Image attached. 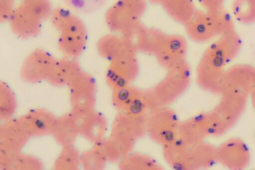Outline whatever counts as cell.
Masks as SVG:
<instances>
[{
	"label": "cell",
	"instance_id": "obj_1",
	"mask_svg": "<svg viewBox=\"0 0 255 170\" xmlns=\"http://www.w3.org/2000/svg\"><path fill=\"white\" fill-rule=\"evenodd\" d=\"M49 19L58 33L57 45L60 52L65 57H79L88 39L87 28L82 19L64 5L54 8Z\"/></svg>",
	"mask_w": 255,
	"mask_h": 170
},
{
	"label": "cell",
	"instance_id": "obj_2",
	"mask_svg": "<svg viewBox=\"0 0 255 170\" xmlns=\"http://www.w3.org/2000/svg\"><path fill=\"white\" fill-rule=\"evenodd\" d=\"M50 0H28L21 1L8 23L13 33L22 39L37 36L42 23L50 18L53 10Z\"/></svg>",
	"mask_w": 255,
	"mask_h": 170
},
{
	"label": "cell",
	"instance_id": "obj_3",
	"mask_svg": "<svg viewBox=\"0 0 255 170\" xmlns=\"http://www.w3.org/2000/svg\"><path fill=\"white\" fill-rule=\"evenodd\" d=\"M165 76L150 88L157 108L172 103L188 88L191 80V69L186 60L168 69Z\"/></svg>",
	"mask_w": 255,
	"mask_h": 170
},
{
	"label": "cell",
	"instance_id": "obj_4",
	"mask_svg": "<svg viewBox=\"0 0 255 170\" xmlns=\"http://www.w3.org/2000/svg\"><path fill=\"white\" fill-rule=\"evenodd\" d=\"M147 0H116L106 10L104 19L113 32L122 34L141 21Z\"/></svg>",
	"mask_w": 255,
	"mask_h": 170
},
{
	"label": "cell",
	"instance_id": "obj_5",
	"mask_svg": "<svg viewBox=\"0 0 255 170\" xmlns=\"http://www.w3.org/2000/svg\"><path fill=\"white\" fill-rule=\"evenodd\" d=\"M147 117H134L122 112L116 117L111 137L117 143L123 157L130 154L135 142L147 133Z\"/></svg>",
	"mask_w": 255,
	"mask_h": 170
},
{
	"label": "cell",
	"instance_id": "obj_6",
	"mask_svg": "<svg viewBox=\"0 0 255 170\" xmlns=\"http://www.w3.org/2000/svg\"><path fill=\"white\" fill-rule=\"evenodd\" d=\"M181 123L173 110L167 106L159 107L148 115L147 133L153 141L164 147L177 138Z\"/></svg>",
	"mask_w": 255,
	"mask_h": 170
},
{
	"label": "cell",
	"instance_id": "obj_7",
	"mask_svg": "<svg viewBox=\"0 0 255 170\" xmlns=\"http://www.w3.org/2000/svg\"><path fill=\"white\" fill-rule=\"evenodd\" d=\"M57 59L43 48L34 49L25 58L20 66L21 79L31 84L46 81Z\"/></svg>",
	"mask_w": 255,
	"mask_h": 170
},
{
	"label": "cell",
	"instance_id": "obj_8",
	"mask_svg": "<svg viewBox=\"0 0 255 170\" xmlns=\"http://www.w3.org/2000/svg\"><path fill=\"white\" fill-rule=\"evenodd\" d=\"M68 87L71 111L84 114L94 111L97 84L90 74L82 70Z\"/></svg>",
	"mask_w": 255,
	"mask_h": 170
},
{
	"label": "cell",
	"instance_id": "obj_9",
	"mask_svg": "<svg viewBox=\"0 0 255 170\" xmlns=\"http://www.w3.org/2000/svg\"><path fill=\"white\" fill-rule=\"evenodd\" d=\"M242 45L239 34L234 30L222 34L205 50L202 57L214 65L224 68L239 53Z\"/></svg>",
	"mask_w": 255,
	"mask_h": 170
},
{
	"label": "cell",
	"instance_id": "obj_10",
	"mask_svg": "<svg viewBox=\"0 0 255 170\" xmlns=\"http://www.w3.org/2000/svg\"><path fill=\"white\" fill-rule=\"evenodd\" d=\"M123 36L138 52L155 55L167 34L155 27H149L141 21L124 33Z\"/></svg>",
	"mask_w": 255,
	"mask_h": 170
},
{
	"label": "cell",
	"instance_id": "obj_11",
	"mask_svg": "<svg viewBox=\"0 0 255 170\" xmlns=\"http://www.w3.org/2000/svg\"><path fill=\"white\" fill-rule=\"evenodd\" d=\"M221 94L220 103L211 113L226 131L240 117L245 107L248 96L230 89H224Z\"/></svg>",
	"mask_w": 255,
	"mask_h": 170
},
{
	"label": "cell",
	"instance_id": "obj_12",
	"mask_svg": "<svg viewBox=\"0 0 255 170\" xmlns=\"http://www.w3.org/2000/svg\"><path fill=\"white\" fill-rule=\"evenodd\" d=\"M139 72L136 54H129L110 62L105 79L112 89L130 85Z\"/></svg>",
	"mask_w": 255,
	"mask_h": 170
},
{
	"label": "cell",
	"instance_id": "obj_13",
	"mask_svg": "<svg viewBox=\"0 0 255 170\" xmlns=\"http://www.w3.org/2000/svg\"><path fill=\"white\" fill-rule=\"evenodd\" d=\"M30 138L18 118L6 120L0 127V160L21 153Z\"/></svg>",
	"mask_w": 255,
	"mask_h": 170
},
{
	"label": "cell",
	"instance_id": "obj_14",
	"mask_svg": "<svg viewBox=\"0 0 255 170\" xmlns=\"http://www.w3.org/2000/svg\"><path fill=\"white\" fill-rule=\"evenodd\" d=\"M186 39L179 34H167L155 54L158 63L168 69L186 60Z\"/></svg>",
	"mask_w": 255,
	"mask_h": 170
},
{
	"label": "cell",
	"instance_id": "obj_15",
	"mask_svg": "<svg viewBox=\"0 0 255 170\" xmlns=\"http://www.w3.org/2000/svg\"><path fill=\"white\" fill-rule=\"evenodd\" d=\"M184 26L187 36L196 42H206L219 36L213 14L204 10L197 9Z\"/></svg>",
	"mask_w": 255,
	"mask_h": 170
},
{
	"label": "cell",
	"instance_id": "obj_16",
	"mask_svg": "<svg viewBox=\"0 0 255 170\" xmlns=\"http://www.w3.org/2000/svg\"><path fill=\"white\" fill-rule=\"evenodd\" d=\"M217 160L231 169L240 170L249 164V151L244 142L238 139H232L216 149Z\"/></svg>",
	"mask_w": 255,
	"mask_h": 170
},
{
	"label": "cell",
	"instance_id": "obj_17",
	"mask_svg": "<svg viewBox=\"0 0 255 170\" xmlns=\"http://www.w3.org/2000/svg\"><path fill=\"white\" fill-rule=\"evenodd\" d=\"M30 137L51 134L56 117L43 108L32 109L18 118Z\"/></svg>",
	"mask_w": 255,
	"mask_h": 170
},
{
	"label": "cell",
	"instance_id": "obj_18",
	"mask_svg": "<svg viewBox=\"0 0 255 170\" xmlns=\"http://www.w3.org/2000/svg\"><path fill=\"white\" fill-rule=\"evenodd\" d=\"M226 88L252 95L255 93V67L238 64L229 68L226 70Z\"/></svg>",
	"mask_w": 255,
	"mask_h": 170
},
{
	"label": "cell",
	"instance_id": "obj_19",
	"mask_svg": "<svg viewBox=\"0 0 255 170\" xmlns=\"http://www.w3.org/2000/svg\"><path fill=\"white\" fill-rule=\"evenodd\" d=\"M96 47L98 54L109 62L125 55L137 54L130 43L121 34L102 36L97 40Z\"/></svg>",
	"mask_w": 255,
	"mask_h": 170
},
{
	"label": "cell",
	"instance_id": "obj_20",
	"mask_svg": "<svg viewBox=\"0 0 255 170\" xmlns=\"http://www.w3.org/2000/svg\"><path fill=\"white\" fill-rule=\"evenodd\" d=\"M82 70L77 58L64 56L57 59L46 81L55 87H68Z\"/></svg>",
	"mask_w": 255,
	"mask_h": 170
},
{
	"label": "cell",
	"instance_id": "obj_21",
	"mask_svg": "<svg viewBox=\"0 0 255 170\" xmlns=\"http://www.w3.org/2000/svg\"><path fill=\"white\" fill-rule=\"evenodd\" d=\"M51 135L62 147L74 145L80 134L70 113L56 118Z\"/></svg>",
	"mask_w": 255,
	"mask_h": 170
},
{
	"label": "cell",
	"instance_id": "obj_22",
	"mask_svg": "<svg viewBox=\"0 0 255 170\" xmlns=\"http://www.w3.org/2000/svg\"><path fill=\"white\" fill-rule=\"evenodd\" d=\"M159 5L172 19L183 25L197 9L194 0H160Z\"/></svg>",
	"mask_w": 255,
	"mask_h": 170
},
{
	"label": "cell",
	"instance_id": "obj_23",
	"mask_svg": "<svg viewBox=\"0 0 255 170\" xmlns=\"http://www.w3.org/2000/svg\"><path fill=\"white\" fill-rule=\"evenodd\" d=\"M107 124L105 117L94 111L87 118L80 135L95 144L104 139Z\"/></svg>",
	"mask_w": 255,
	"mask_h": 170
},
{
	"label": "cell",
	"instance_id": "obj_24",
	"mask_svg": "<svg viewBox=\"0 0 255 170\" xmlns=\"http://www.w3.org/2000/svg\"><path fill=\"white\" fill-rule=\"evenodd\" d=\"M0 168L3 170H40L43 165L38 158L19 153L0 161Z\"/></svg>",
	"mask_w": 255,
	"mask_h": 170
},
{
	"label": "cell",
	"instance_id": "obj_25",
	"mask_svg": "<svg viewBox=\"0 0 255 170\" xmlns=\"http://www.w3.org/2000/svg\"><path fill=\"white\" fill-rule=\"evenodd\" d=\"M120 168L126 170H157L161 167L148 156L129 154L120 160Z\"/></svg>",
	"mask_w": 255,
	"mask_h": 170
},
{
	"label": "cell",
	"instance_id": "obj_26",
	"mask_svg": "<svg viewBox=\"0 0 255 170\" xmlns=\"http://www.w3.org/2000/svg\"><path fill=\"white\" fill-rule=\"evenodd\" d=\"M54 163L56 170H76L80 163V155L74 145L62 147Z\"/></svg>",
	"mask_w": 255,
	"mask_h": 170
},
{
	"label": "cell",
	"instance_id": "obj_27",
	"mask_svg": "<svg viewBox=\"0 0 255 170\" xmlns=\"http://www.w3.org/2000/svg\"><path fill=\"white\" fill-rule=\"evenodd\" d=\"M233 16L240 23L251 24L255 22V0H234Z\"/></svg>",
	"mask_w": 255,
	"mask_h": 170
},
{
	"label": "cell",
	"instance_id": "obj_28",
	"mask_svg": "<svg viewBox=\"0 0 255 170\" xmlns=\"http://www.w3.org/2000/svg\"><path fill=\"white\" fill-rule=\"evenodd\" d=\"M16 98L11 89L4 82H0V118L7 120L15 111Z\"/></svg>",
	"mask_w": 255,
	"mask_h": 170
},
{
	"label": "cell",
	"instance_id": "obj_29",
	"mask_svg": "<svg viewBox=\"0 0 255 170\" xmlns=\"http://www.w3.org/2000/svg\"><path fill=\"white\" fill-rule=\"evenodd\" d=\"M63 5L76 13L89 14L102 9L109 0H61Z\"/></svg>",
	"mask_w": 255,
	"mask_h": 170
},
{
	"label": "cell",
	"instance_id": "obj_30",
	"mask_svg": "<svg viewBox=\"0 0 255 170\" xmlns=\"http://www.w3.org/2000/svg\"><path fill=\"white\" fill-rule=\"evenodd\" d=\"M108 162H116L123 158L121 151L115 141L111 137L103 139L94 146Z\"/></svg>",
	"mask_w": 255,
	"mask_h": 170
},
{
	"label": "cell",
	"instance_id": "obj_31",
	"mask_svg": "<svg viewBox=\"0 0 255 170\" xmlns=\"http://www.w3.org/2000/svg\"><path fill=\"white\" fill-rule=\"evenodd\" d=\"M107 162L94 147L83 152L80 155V163L85 170H103Z\"/></svg>",
	"mask_w": 255,
	"mask_h": 170
},
{
	"label": "cell",
	"instance_id": "obj_32",
	"mask_svg": "<svg viewBox=\"0 0 255 170\" xmlns=\"http://www.w3.org/2000/svg\"><path fill=\"white\" fill-rule=\"evenodd\" d=\"M211 13L214 16L219 36L235 30L232 15L224 7Z\"/></svg>",
	"mask_w": 255,
	"mask_h": 170
},
{
	"label": "cell",
	"instance_id": "obj_33",
	"mask_svg": "<svg viewBox=\"0 0 255 170\" xmlns=\"http://www.w3.org/2000/svg\"><path fill=\"white\" fill-rule=\"evenodd\" d=\"M16 0H0V22L5 23L8 22L16 6Z\"/></svg>",
	"mask_w": 255,
	"mask_h": 170
},
{
	"label": "cell",
	"instance_id": "obj_34",
	"mask_svg": "<svg viewBox=\"0 0 255 170\" xmlns=\"http://www.w3.org/2000/svg\"><path fill=\"white\" fill-rule=\"evenodd\" d=\"M204 10L215 12L224 7V0H197Z\"/></svg>",
	"mask_w": 255,
	"mask_h": 170
},
{
	"label": "cell",
	"instance_id": "obj_35",
	"mask_svg": "<svg viewBox=\"0 0 255 170\" xmlns=\"http://www.w3.org/2000/svg\"><path fill=\"white\" fill-rule=\"evenodd\" d=\"M151 4L154 5H159L160 0H147Z\"/></svg>",
	"mask_w": 255,
	"mask_h": 170
},
{
	"label": "cell",
	"instance_id": "obj_36",
	"mask_svg": "<svg viewBox=\"0 0 255 170\" xmlns=\"http://www.w3.org/2000/svg\"><path fill=\"white\" fill-rule=\"evenodd\" d=\"M252 97H253V105H254V108L255 109V93L252 95Z\"/></svg>",
	"mask_w": 255,
	"mask_h": 170
},
{
	"label": "cell",
	"instance_id": "obj_37",
	"mask_svg": "<svg viewBox=\"0 0 255 170\" xmlns=\"http://www.w3.org/2000/svg\"><path fill=\"white\" fill-rule=\"evenodd\" d=\"M20 0L21 1H26V0Z\"/></svg>",
	"mask_w": 255,
	"mask_h": 170
}]
</instances>
